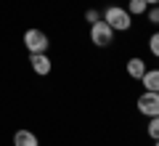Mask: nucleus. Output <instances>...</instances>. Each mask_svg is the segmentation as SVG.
Segmentation results:
<instances>
[{
	"label": "nucleus",
	"mask_w": 159,
	"mask_h": 146,
	"mask_svg": "<svg viewBox=\"0 0 159 146\" xmlns=\"http://www.w3.org/2000/svg\"><path fill=\"white\" fill-rule=\"evenodd\" d=\"M29 67L37 77H48L53 72V61L48 53H29Z\"/></svg>",
	"instance_id": "39448f33"
},
{
	"label": "nucleus",
	"mask_w": 159,
	"mask_h": 146,
	"mask_svg": "<svg viewBox=\"0 0 159 146\" xmlns=\"http://www.w3.org/2000/svg\"><path fill=\"white\" fill-rule=\"evenodd\" d=\"M21 40H24V48H27L29 53H48V48H51V37H48L43 29H37V27L27 29Z\"/></svg>",
	"instance_id": "f03ea898"
},
{
	"label": "nucleus",
	"mask_w": 159,
	"mask_h": 146,
	"mask_svg": "<svg viewBox=\"0 0 159 146\" xmlns=\"http://www.w3.org/2000/svg\"><path fill=\"white\" fill-rule=\"evenodd\" d=\"M101 19L114 29V32H127V29L133 27V16L122 6H106L103 13H101Z\"/></svg>",
	"instance_id": "f257e3e1"
},
{
	"label": "nucleus",
	"mask_w": 159,
	"mask_h": 146,
	"mask_svg": "<svg viewBox=\"0 0 159 146\" xmlns=\"http://www.w3.org/2000/svg\"><path fill=\"white\" fill-rule=\"evenodd\" d=\"M146 133L151 135V141L159 138V120L157 117H148V125H146Z\"/></svg>",
	"instance_id": "9d476101"
},
{
	"label": "nucleus",
	"mask_w": 159,
	"mask_h": 146,
	"mask_svg": "<svg viewBox=\"0 0 159 146\" xmlns=\"http://www.w3.org/2000/svg\"><path fill=\"white\" fill-rule=\"evenodd\" d=\"M85 21H88V24L101 21V11H96V8H88V11H85Z\"/></svg>",
	"instance_id": "ddd939ff"
},
{
	"label": "nucleus",
	"mask_w": 159,
	"mask_h": 146,
	"mask_svg": "<svg viewBox=\"0 0 159 146\" xmlns=\"http://www.w3.org/2000/svg\"><path fill=\"white\" fill-rule=\"evenodd\" d=\"M146 3H148V6H157V3H159V0H146Z\"/></svg>",
	"instance_id": "4468645a"
},
{
	"label": "nucleus",
	"mask_w": 159,
	"mask_h": 146,
	"mask_svg": "<svg viewBox=\"0 0 159 146\" xmlns=\"http://www.w3.org/2000/svg\"><path fill=\"white\" fill-rule=\"evenodd\" d=\"M148 51H151V56H154V59L159 56V35H157V32L148 37Z\"/></svg>",
	"instance_id": "f8f14e48"
},
{
	"label": "nucleus",
	"mask_w": 159,
	"mask_h": 146,
	"mask_svg": "<svg viewBox=\"0 0 159 146\" xmlns=\"http://www.w3.org/2000/svg\"><path fill=\"white\" fill-rule=\"evenodd\" d=\"M135 106H138V112H141L143 117H159V93L143 90V93L138 96Z\"/></svg>",
	"instance_id": "20e7f679"
},
{
	"label": "nucleus",
	"mask_w": 159,
	"mask_h": 146,
	"mask_svg": "<svg viewBox=\"0 0 159 146\" xmlns=\"http://www.w3.org/2000/svg\"><path fill=\"white\" fill-rule=\"evenodd\" d=\"M90 43L96 45V48H109V45L114 43V29L109 27L106 21H96V24H90Z\"/></svg>",
	"instance_id": "7ed1b4c3"
},
{
	"label": "nucleus",
	"mask_w": 159,
	"mask_h": 146,
	"mask_svg": "<svg viewBox=\"0 0 159 146\" xmlns=\"http://www.w3.org/2000/svg\"><path fill=\"white\" fill-rule=\"evenodd\" d=\"M13 146H40V138L29 128H21L13 133Z\"/></svg>",
	"instance_id": "0eeeda50"
},
{
	"label": "nucleus",
	"mask_w": 159,
	"mask_h": 146,
	"mask_svg": "<svg viewBox=\"0 0 159 146\" xmlns=\"http://www.w3.org/2000/svg\"><path fill=\"white\" fill-rule=\"evenodd\" d=\"M125 69H127V77H130V80H141L143 72H146L148 67H146V61H143L141 56H133V59H127Z\"/></svg>",
	"instance_id": "423d86ee"
},
{
	"label": "nucleus",
	"mask_w": 159,
	"mask_h": 146,
	"mask_svg": "<svg viewBox=\"0 0 159 146\" xmlns=\"http://www.w3.org/2000/svg\"><path fill=\"white\" fill-rule=\"evenodd\" d=\"M138 82H143V90L159 93V72H157V69H146V72H143V77L138 80Z\"/></svg>",
	"instance_id": "6e6552de"
},
{
	"label": "nucleus",
	"mask_w": 159,
	"mask_h": 146,
	"mask_svg": "<svg viewBox=\"0 0 159 146\" xmlns=\"http://www.w3.org/2000/svg\"><path fill=\"white\" fill-rule=\"evenodd\" d=\"M143 16L148 19V24H151V27H157V24H159V8H157V6H148Z\"/></svg>",
	"instance_id": "9b49d317"
},
{
	"label": "nucleus",
	"mask_w": 159,
	"mask_h": 146,
	"mask_svg": "<svg viewBox=\"0 0 159 146\" xmlns=\"http://www.w3.org/2000/svg\"><path fill=\"white\" fill-rule=\"evenodd\" d=\"M146 8H148L146 0H127V8H125V11L130 13V16H143Z\"/></svg>",
	"instance_id": "1a4fd4ad"
}]
</instances>
